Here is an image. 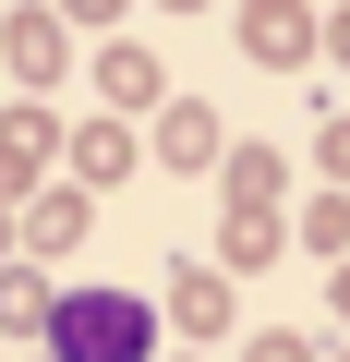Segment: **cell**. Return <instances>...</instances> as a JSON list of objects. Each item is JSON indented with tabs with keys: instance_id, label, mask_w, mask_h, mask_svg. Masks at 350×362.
Instances as JSON below:
<instances>
[{
	"instance_id": "cell-1",
	"label": "cell",
	"mask_w": 350,
	"mask_h": 362,
	"mask_svg": "<svg viewBox=\"0 0 350 362\" xmlns=\"http://www.w3.org/2000/svg\"><path fill=\"white\" fill-rule=\"evenodd\" d=\"M61 338H73L85 362H121V350H133V314H121V302H73V314H61Z\"/></svg>"
}]
</instances>
